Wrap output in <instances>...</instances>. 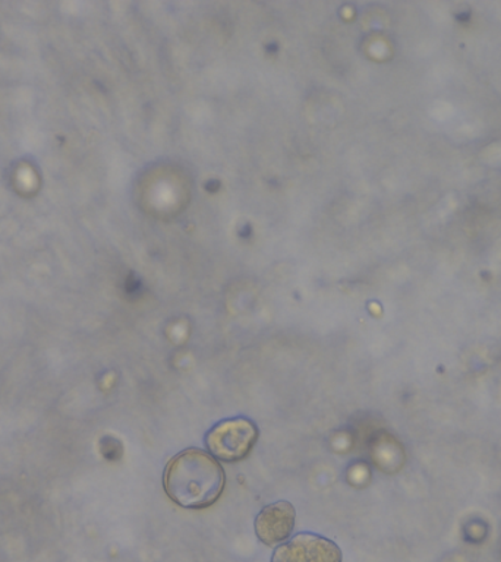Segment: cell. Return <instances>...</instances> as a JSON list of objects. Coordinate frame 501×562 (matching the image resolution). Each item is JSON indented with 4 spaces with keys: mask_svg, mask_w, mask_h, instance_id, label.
<instances>
[{
    "mask_svg": "<svg viewBox=\"0 0 501 562\" xmlns=\"http://www.w3.org/2000/svg\"><path fill=\"white\" fill-rule=\"evenodd\" d=\"M163 482L167 495L181 507L207 509L222 495L225 471L207 453L191 449L167 463Z\"/></svg>",
    "mask_w": 501,
    "mask_h": 562,
    "instance_id": "obj_1",
    "label": "cell"
},
{
    "mask_svg": "<svg viewBox=\"0 0 501 562\" xmlns=\"http://www.w3.org/2000/svg\"><path fill=\"white\" fill-rule=\"evenodd\" d=\"M257 439H259V429L250 420H226L210 431L207 447L223 462H238L250 454Z\"/></svg>",
    "mask_w": 501,
    "mask_h": 562,
    "instance_id": "obj_2",
    "label": "cell"
},
{
    "mask_svg": "<svg viewBox=\"0 0 501 562\" xmlns=\"http://www.w3.org/2000/svg\"><path fill=\"white\" fill-rule=\"evenodd\" d=\"M272 562H342V552L323 536L302 534L277 548Z\"/></svg>",
    "mask_w": 501,
    "mask_h": 562,
    "instance_id": "obj_3",
    "label": "cell"
},
{
    "mask_svg": "<svg viewBox=\"0 0 501 562\" xmlns=\"http://www.w3.org/2000/svg\"><path fill=\"white\" fill-rule=\"evenodd\" d=\"M295 509L288 501L269 505L263 509L255 521L257 536L261 542L273 547L284 542L293 535L295 527Z\"/></svg>",
    "mask_w": 501,
    "mask_h": 562,
    "instance_id": "obj_4",
    "label": "cell"
}]
</instances>
